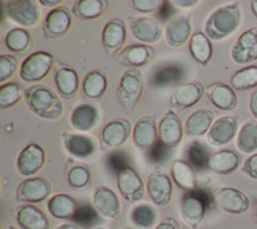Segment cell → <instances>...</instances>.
I'll return each mask as SVG.
<instances>
[{
  "label": "cell",
  "instance_id": "8",
  "mask_svg": "<svg viewBox=\"0 0 257 229\" xmlns=\"http://www.w3.org/2000/svg\"><path fill=\"white\" fill-rule=\"evenodd\" d=\"M133 127L130 121L123 118H116L107 123L100 130V148L104 151L114 150L127 142L130 134H133Z\"/></svg>",
  "mask_w": 257,
  "mask_h": 229
},
{
  "label": "cell",
  "instance_id": "42",
  "mask_svg": "<svg viewBox=\"0 0 257 229\" xmlns=\"http://www.w3.org/2000/svg\"><path fill=\"white\" fill-rule=\"evenodd\" d=\"M22 98H25V93L18 82H6L0 86V108L2 109L16 106Z\"/></svg>",
  "mask_w": 257,
  "mask_h": 229
},
{
  "label": "cell",
  "instance_id": "47",
  "mask_svg": "<svg viewBox=\"0 0 257 229\" xmlns=\"http://www.w3.org/2000/svg\"><path fill=\"white\" fill-rule=\"evenodd\" d=\"M108 164H109V168H111L112 170L116 171L117 174L120 173V171H122L123 169L128 168L126 157L122 155V153H113L112 156H109Z\"/></svg>",
  "mask_w": 257,
  "mask_h": 229
},
{
  "label": "cell",
  "instance_id": "36",
  "mask_svg": "<svg viewBox=\"0 0 257 229\" xmlns=\"http://www.w3.org/2000/svg\"><path fill=\"white\" fill-rule=\"evenodd\" d=\"M130 220L138 229H155L158 224L157 210L149 203H141L132 210Z\"/></svg>",
  "mask_w": 257,
  "mask_h": 229
},
{
  "label": "cell",
  "instance_id": "25",
  "mask_svg": "<svg viewBox=\"0 0 257 229\" xmlns=\"http://www.w3.org/2000/svg\"><path fill=\"white\" fill-rule=\"evenodd\" d=\"M215 116L210 109L199 108L189 114L185 120L184 132L189 138H199L202 135L207 134L212 127Z\"/></svg>",
  "mask_w": 257,
  "mask_h": 229
},
{
  "label": "cell",
  "instance_id": "1",
  "mask_svg": "<svg viewBox=\"0 0 257 229\" xmlns=\"http://www.w3.org/2000/svg\"><path fill=\"white\" fill-rule=\"evenodd\" d=\"M242 9L239 3L221 6L210 13L205 22V34L210 40L221 41L233 35L240 26Z\"/></svg>",
  "mask_w": 257,
  "mask_h": 229
},
{
  "label": "cell",
  "instance_id": "50",
  "mask_svg": "<svg viewBox=\"0 0 257 229\" xmlns=\"http://www.w3.org/2000/svg\"><path fill=\"white\" fill-rule=\"evenodd\" d=\"M155 229H180V225L175 217L166 216L157 224Z\"/></svg>",
  "mask_w": 257,
  "mask_h": 229
},
{
  "label": "cell",
  "instance_id": "32",
  "mask_svg": "<svg viewBox=\"0 0 257 229\" xmlns=\"http://www.w3.org/2000/svg\"><path fill=\"white\" fill-rule=\"evenodd\" d=\"M108 80L99 70L89 71L82 80V93L89 100H99L107 90Z\"/></svg>",
  "mask_w": 257,
  "mask_h": 229
},
{
  "label": "cell",
  "instance_id": "31",
  "mask_svg": "<svg viewBox=\"0 0 257 229\" xmlns=\"http://www.w3.org/2000/svg\"><path fill=\"white\" fill-rule=\"evenodd\" d=\"M240 165V156L233 150H220L212 153L208 161V169L217 174H230Z\"/></svg>",
  "mask_w": 257,
  "mask_h": 229
},
{
  "label": "cell",
  "instance_id": "20",
  "mask_svg": "<svg viewBox=\"0 0 257 229\" xmlns=\"http://www.w3.org/2000/svg\"><path fill=\"white\" fill-rule=\"evenodd\" d=\"M93 206L105 219H116L120 215V200L113 189L98 185L93 192Z\"/></svg>",
  "mask_w": 257,
  "mask_h": 229
},
{
  "label": "cell",
  "instance_id": "19",
  "mask_svg": "<svg viewBox=\"0 0 257 229\" xmlns=\"http://www.w3.org/2000/svg\"><path fill=\"white\" fill-rule=\"evenodd\" d=\"M71 27V12L66 7L53 8L45 16L43 30L48 39H58L68 33Z\"/></svg>",
  "mask_w": 257,
  "mask_h": 229
},
{
  "label": "cell",
  "instance_id": "41",
  "mask_svg": "<svg viewBox=\"0 0 257 229\" xmlns=\"http://www.w3.org/2000/svg\"><path fill=\"white\" fill-rule=\"evenodd\" d=\"M30 43H31V36L27 30L21 29V27H16V29L9 30L8 34L4 38V44H6L7 49L15 53H21L29 48Z\"/></svg>",
  "mask_w": 257,
  "mask_h": 229
},
{
  "label": "cell",
  "instance_id": "49",
  "mask_svg": "<svg viewBox=\"0 0 257 229\" xmlns=\"http://www.w3.org/2000/svg\"><path fill=\"white\" fill-rule=\"evenodd\" d=\"M167 150H170V148H167L166 146H165L160 139H158L157 143H156L151 150H149V157H151L152 161H156V162L161 161V160H164L165 157H166Z\"/></svg>",
  "mask_w": 257,
  "mask_h": 229
},
{
  "label": "cell",
  "instance_id": "10",
  "mask_svg": "<svg viewBox=\"0 0 257 229\" xmlns=\"http://www.w3.org/2000/svg\"><path fill=\"white\" fill-rule=\"evenodd\" d=\"M117 189L123 200L128 203H138L144 197V183L141 175L133 168H126L117 174Z\"/></svg>",
  "mask_w": 257,
  "mask_h": 229
},
{
  "label": "cell",
  "instance_id": "35",
  "mask_svg": "<svg viewBox=\"0 0 257 229\" xmlns=\"http://www.w3.org/2000/svg\"><path fill=\"white\" fill-rule=\"evenodd\" d=\"M189 52L197 63L202 66L208 65L213 53L212 44L208 36L202 31L193 34L189 40Z\"/></svg>",
  "mask_w": 257,
  "mask_h": 229
},
{
  "label": "cell",
  "instance_id": "54",
  "mask_svg": "<svg viewBox=\"0 0 257 229\" xmlns=\"http://www.w3.org/2000/svg\"><path fill=\"white\" fill-rule=\"evenodd\" d=\"M61 0H40V4L44 7H53V8H57L58 4H61Z\"/></svg>",
  "mask_w": 257,
  "mask_h": 229
},
{
  "label": "cell",
  "instance_id": "28",
  "mask_svg": "<svg viewBox=\"0 0 257 229\" xmlns=\"http://www.w3.org/2000/svg\"><path fill=\"white\" fill-rule=\"evenodd\" d=\"M70 123L73 129L79 132H89L99 123V111L89 103H82L72 109Z\"/></svg>",
  "mask_w": 257,
  "mask_h": 229
},
{
  "label": "cell",
  "instance_id": "16",
  "mask_svg": "<svg viewBox=\"0 0 257 229\" xmlns=\"http://www.w3.org/2000/svg\"><path fill=\"white\" fill-rule=\"evenodd\" d=\"M158 124L153 114L139 118L133 129V142L139 150H151L158 142Z\"/></svg>",
  "mask_w": 257,
  "mask_h": 229
},
{
  "label": "cell",
  "instance_id": "51",
  "mask_svg": "<svg viewBox=\"0 0 257 229\" xmlns=\"http://www.w3.org/2000/svg\"><path fill=\"white\" fill-rule=\"evenodd\" d=\"M248 109L252 118H254L257 120V88L253 89L251 95H249Z\"/></svg>",
  "mask_w": 257,
  "mask_h": 229
},
{
  "label": "cell",
  "instance_id": "22",
  "mask_svg": "<svg viewBox=\"0 0 257 229\" xmlns=\"http://www.w3.org/2000/svg\"><path fill=\"white\" fill-rule=\"evenodd\" d=\"M64 148L68 155L79 160H86L95 152V142L88 135L80 134V133L64 132L62 134Z\"/></svg>",
  "mask_w": 257,
  "mask_h": 229
},
{
  "label": "cell",
  "instance_id": "30",
  "mask_svg": "<svg viewBox=\"0 0 257 229\" xmlns=\"http://www.w3.org/2000/svg\"><path fill=\"white\" fill-rule=\"evenodd\" d=\"M155 54V49L149 45L133 44L121 50L118 59L128 68H138L152 61Z\"/></svg>",
  "mask_w": 257,
  "mask_h": 229
},
{
  "label": "cell",
  "instance_id": "43",
  "mask_svg": "<svg viewBox=\"0 0 257 229\" xmlns=\"http://www.w3.org/2000/svg\"><path fill=\"white\" fill-rule=\"evenodd\" d=\"M91 180V174L88 166L85 165H76L72 166L67 171V182L68 184L75 189L88 188Z\"/></svg>",
  "mask_w": 257,
  "mask_h": 229
},
{
  "label": "cell",
  "instance_id": "34",
  "mask_svg": "<svg viewBox=\"0 0 257 229\" xmlns=\"http://www.w3.org/2000/svg\"><path fill=\"white\" fill-rule=\"evenodd\" d=\"M171 179L179 188L184 189L185 192L196 189V171L184 160H175L171 165Z\"/></svg>",
  "mask_w": 257,
  "mask_h": 229
},
{
  "label": "cell",
  "instance_id": "48",
  "mask_svg": "<svg viewBox=\"0 0 257 229\" xmlns=\"http://www.w3.org/2000/svg\"><path fill=\"white\" fill-rule=\"evenodd\" d=\"M242 173L245 175H248L251 179L257 180V153L252 155L247 161L243 164L242 166Z\"/></svg>",
  "mask_w": 257,
  "mask_h": 229
},
{
  "label": "cell",
  "instance_id": "29",
  "mask_svg": "<svg viewBox=\"0 0 257 229\" xmlns=\"http://www.w3.org/2000/svg\"><path fill=\"white\" fill-rule=\"evenodd\" d=\"M48 211L56 219L66 220L72 219L73 215L76 214L79 205L72 196L67 193H57L49 198L47 203Z\"/></svg>",
  "mask_w": 257,
  "mask_h": 229
},
{
  "label": "cell",
  "instance_id": "11",
  "mask_svg": "<svg viewBox=\"0 0 257 229\" xmlns=\"http://www.w3.org/2000/svg\"><path fill=\"white\" fill-rule=\"evenodd\" d=\"M230 57L238 65H248L257 61V26L245 30L234 41Z\"/></svg>",
  "mask_w": 257,
  "mask_h": 229
},
{
  "label": "cell",
  "instance_id": "58",
  "mask_svg": "<svg viewBox=\"0 0 257 229\" xmlns=\"http://www.w3.org/2000/svg\"><path fill=\"white\" fill-rule=\"evenodd\" d=\"M95 229H107V228H103V226H100V228H95Z\"/></svg>",
  "mask_w": 257,
  "mask_h": 229
},
{
  "label": "cell",
  "instance_id": "45",
  "mask_svg": "<svg viewBox=\"0 0 257 229\" xmlns=\"http://www.w3.org/2000/svg\"><path fill=\"white\" fill-rule=\"evenodd\" d=\"M18 68V59L12 54H3L0 57V81L4 82L12 76Z\"/></svg>",
  "mask_w": 257,
  "mask_h": 229
},
{
  "label": "cell",
  "instance_id": "52",
  "mask_svg": "<svg viewBox=\"0 0 257 229\" xmlns=\"http://www.w3.org/2000/svg\"><path fill=\"white\" fill-rule=\"evenodd\" d=\"M170 3L175 7H180V8H192V7H196L198 2L197 0H174Z\"/></svg>",
  "mask_w": 257,
  "mask_h": 229
},
{
  "label": "cell",
  "instance_id": "15",
  "mask_svg": "<svg viewBox=\"0 0 257 229\" xmlns=\"http://www.w3.org/2000/svg\"><path fill=\"white\" fill-rule=\"evenodd\" d=\"M44 148L41 147L40 144L30 143L18 153L16 166H17V171L21 175L31 178L34 174L38 173L44 166Z\"/></svg>",
  "mask_w": 257,
  "mask_h": 229
},
{
  "label": "cell",
  "instance_id": "13",
  "mask_svg": "<svg viewBox=\"0 0 257 229\" xmlns=\"http://www.w3.org/2000/svg\"><path fill=\"white\" fill-rule=\"evenodd\" d=\"M128 29L137 40L143 44H156L162 36V27L160 22L152 17H128Z\"/></svg>",
  "mask_w": 257,
  "mask_h": 229
},
{
  "label": "cell",
  "instance_id": "12",
  "mask_svg": "<svg viewBox=\"0 0 257 229\" xmlns=\"http://www.w3.org/2000/svg\"><path fill=\"white\" fill-rule=\"evenodd\" d=\"M146 191L155 205H169L173 197V179L162 171H153L146 183Z\"/></svg>",
  "mask_w": 257,
  "mask_h": 229
},
{
  "label": "cell",
  "instance_id": "4",
  "mask_svg": "<svg viewBox=\"0 0 257 229\" xmlns=\"http://www.w3.org/2000/svg\"><path fill=\"white\" fill-rule=\"evenodd\" d=\"M143 95V76L139 68H127L121 75L117 86L116 97L118 103L126 109L133 111Z\"/></svg>",
  "mask_w": 257,
  "mask_h": 229
},
{
  "label": "cell",
  "instance_id": "55",
  "mask_svg": "<svg viewBox=\"0 0 257 229\" xmlns=\"http://www.w3.org/2000/svg\"><path fill=\"white\" fill-rule=\"evenodd\" d=\"M251 11H252V13H253L254 18L257 20V0L251 2Z\"/></svg>",
  "mask_w": 257,
  "mask_h": 229
},
{
  "label": "cell",
  "instance_id": "7",
  "mask_svg": "<svg viewBox=\"0 0 257 229\" xmlns=\"http://www.w3.org/2000/svg\"><path fill=\"white\" fill-rule=\"evenodd\" d=\"M213 202L221 211L228 214H244L249 209V198L240 189L220 187L213 192Z\"/></svg>",
  "mask_w": 257,
  "mask_h": 229
},
{
  "label": "cell",
  "instance_id": "56",
  "mask_svg": "<svg viewBox=\"0 0 257 229\" xmlns=\"http://www.w3.org/2000/svg\"><path fill=\"white\" fill-rule=\"evenodd\" d=\"M254 221H256L257 224V207H256V211H254Z\"/></svg>",
  "mask_w": 257,
  "mask_h": 229
},
{
  "label": "cell",
  "instance_id": "53",
  "mask_svg": "<svg viewBox=\"0 0 257 229\" xmlns=\"http://www.w3.org/2000/svg\"><path fill=\"white\" fill-rule=\"evenodd\" d=\"M56 229H85V228H82L81 225H79V224L76 223H63L61 224V225L57 226Z\"/></svg>",
  "mask_w": 257,
  "mask_h": 229
},
{
  "label": "cell",
  "instance_id": "24",
  "mask_svg": "<svg viewBox=\"0 0 257 229\" xmlns=\"http://www.w3.org/2000/svg\"><path fill=\"white\" fill-rule=\"evenodd\" d=\"M208 100L221 111H233L238 104L235 90L224 82H213L206 89Z\"/></svg>",
  "mask_w": 257,
  "mask_h": 229
},
{
  "label": "cell",
  "instance_id": "44",
  "mask_svg": "<svg viewBox=\"0 0 257 229\" xmlns=\"http://www.w3.org/2000/svg\"><path fill=\"white\" fill-rule=\"evenodd\" d=\"M71 220L81 225L82 228H89V226H93L94 224L99 221V212L96 211L94 206L82 205L79 206L76 214L73 215Z\"/></svg>",
  "mask_w": 257,
  "mask_h": 229
},
{
  "label": "cell",
  "instance_id": "23",
  "mask_svg": "<svg viewBox=\"0 0 257 229\" xmlns=\"http://www.w3.org/2000/svg\"><path fill=\"white\" fill-rule=\"evenodd\" d=\"M205 88L199 81H190L178 86L170 98L171 106L178 109H187L193 107L203 97Z\"/></svg>",
  "mask_w": 257,
  "mask_h": 229
},
{
  "label": "cell",
  "instance_id": "14",
  "mask_svg": "<svg viewBox=\"0 0 257 229\" xmlns=\"http://www.w3.org/2000/svg\"><path fill=\"white\" fill-rule=\"evenodd\" d=\"M184 135V127L180 118L174 111L169 109L158 121V138L167 148L179 146Z\"/></svg>",
  "mask_w": 257,
  "mask_h": 229
},
{
  "label": "cell",
  "instance_id": "37",
  "mask_svg": "<svg viewBox=\"0 0 257 229\" xmlns=\"http://www.w3.org/2000/svg\"><path fill=\"white\" fill-rule=\"evenodd\" d=\"M237 147L243 153H252L257 150V120L243 123L237 134Z\"/></svg>",
  "mask_w": 257,
  "mask_h": 229
},
{
  "label": "cell",
  "instance_id": "33",
  "mask_svg": "<svg viewBox=\"0 0 257 229\" xmlns=\"http://www.w3.org/2000/svg\"><path fill=\"white\" fill-rule=\"evenodd\" d=\"M184 76V68L176 63L161 65L152 75V84L156 88H170L180 82Z\"/></svg>",
  "mask_w": 257,
  "mask_h": 229
},
{
  "label": "cell",
  "instance_id": "18",
  "mask_svg": "<svg viewBox=\"0 0 257 229\" xmlns=\"http://www.w3.org/2000/svg\"><path fill=\"white\" fill-rule=\"evenodd\" d=\"M192 35V21L188 15L174 16L165 27V39L171 48L183 47Z\"/></svg>",
  "mask_w": 257,
  "mask_h": 229
},
{
  "label": "cell",
  "instance_id": "57",
  "mask_svg": "<svg viewBox=\"0 0 257 229\" xmlns=\"http://www.w3.org/2000/svg\"><path fill=\"white\" fill-rule=\"evenodd\" d=\"M8 229H21V228H17V226H9Z\"/></svg>",
  "mask_w": 257,
  "mask_h": 229
},
{
  "label": "cell",
  "instance_id": "9",
  "mask_svg": "<svg viewBox=\"0 0 257 229\" xmlns=\"http://www.w3.org/2000/svg\"><path fill=\"white\" fill-rule=\"evenodd\" d=\"M52 192V185L45 178L31 176L25 179L16 188V200L18 202L36 203L47 200Z\"/></svg>",
  "mask_w": 257,
  "mask_h": 229
},
{
  "label": "cell",
  "instance_id": "40",
  "mask_svg": "<svg viewBox=\"0 0 257 229\" xmlns=\"http://www.w3.org/2000/svg\"><path fill=\"white\" fill-rule=\"evenodd\" d=\"M210 157V152L201 142H193L188 146L187 151H185V161L196 170L208 168Z\"/></svg>",
  "mask_w": 257,
  "mask_h": 229
},
{
  "label": "cell",
  "instance_id": "21",
  "mask_svg": "<svg viewBox=\"0 0 257 229\" xmlns=\"http://www.w3.org/2000/svg\"><path fill=\"white\" fill-rule=\"evenodd\" d=\"M126 41V27L120 18H112L102 30V45L109 54L118 53Z\"/></svg>",
  "mask_w": 257,
  "mask_h": 229
},
{
  "label": "cell",
  "instance_id": "39",
  "mask_svg": "<svg viewBox=\"0 0 257 229\" xmlns=\"http://www.w3.org/2000/svg\"><path fill=\"white\" fill-rule=\"evenodd\" d=\"M230 86L234 90H248L257 88V66H245L230 77Z\"/></svg>",
  "mask_w": 257,
  "mask_h": 229
},
{
  "label": "cell",
  "instance_id": "3",
  "mask_svg": "<svg viewBox=\"0 0 257 229\" xmlns=\"http://www.w3.org/2000/svg\"><path fill=\"white\" fill-rule=\"evenodd\" d=\"M210 209L208 194L202 189L187 191L180 201V216L188 226L196 229L202 223L206 211Z\"/></svg>",
  "mask_w": 257,
  "mask_h": 229
},
{
  "label": "cell",
  "instance_id": "27",
  "mask_svg": "<svg viewBox=\"0 0 257 229\" xmlns=\"http://www.w3.org/2000/svg\"><path fill=\"white\" fill-rule=\"evenodd\" d=\"M54 84H56L57 91L64 99H71L77 94L80 86L79 75L76 70L68 66H62L54 74Z\"/></svg>",
  "mask_w": 257,
  "mask_h": 229
},
{
  "label": "cell",
  "instance_id": "5",
  "mask_svg": "<svg viewBox=\"0 0 257 229\" xmlns=\"http://www.w3.org/2000/svg\"><path fill=\"white\" fill-rule=\"evenodd\" d=\"M3 16L12 24L24 27H34L40 21L39 6L34 0H9L2 2Z\"/></svg>",
  "mask_w": 257,
  "mask_h": 229
},
{
  "label": "cell",
  "instance_id": "46",
  "mask_svg": "<svg viewBox=\"0 0 257 229\" xmlns=\"http://www.w3.org/2000/svg\"><path fill=\"white\" fill-rule=\"evenodd\" d=\"M165 2L162 0H133L130 6L135 12L139 13H151L157 11L158 8L164 7Z\"/></svg>",
  "mask_w": 257,
  "mask_h": 229
},
{
  "label": "cell",
  "instance_id": "17",
  "mask_svg": "<svg viewBox=\"0 0 257 229\" xmlns=\"http://www.w3.org/2000/svg\"><path fill=\"white\" fill-rule=\"evenodd\" d=\"M238 119L235 116H220L213 121L207 133V141L211 146L221 147L230 143L238 134Z\"/></svg>",
  "mask_w": 257,
  "mask_h": 229
},
{
  "label": "cell",
  "instance_id": "26",
  "mask_svg": "<svg viewBox=\"0 0 257 229\" xmlns=\"http://www.w3.org/2000/svg\"><path fill=\"white\" fill-rule=\"evenodd\" d=\"M16 220L21 229H49L50 224L47 215L34 205L20 206L16 214Z\"/></svg>",
  "mask_w": 257,
  "mask_h": 229
},
{
  "label": "cell",
  "instance_id": "2",
  "mask_svg": "<svg viewBox=\"0 0 257 229\" xmlns=\"http://www.w3.org/2000/svg\"><path fill=\"white\" fill-rule=\"evenodd\" d=\"M24 99L30 111L44 120H58L63 113L61 98L47 85H31L25 90Z\"/></svg>",
  "mask_w": 257,
  "mask_h": 229
},
{
  "label": "cell",
  "instance_id": "38",
  "mask_svg": "<svg viewBox=\"0 0 257 229\" xmlns=\"http://www.w3.org/2000/svg\"><path fill=\"white\" fill-rule=\"evenodd\" d=\"M107 4L104 0H79L73 4L72 15L80 20H94L105 12Z\"/></svg>",
  "mask_w": 257,
  "mask_h": 229
},
{
  "label": "cell",
  "instance_id": "6",
  "mask_svg": "<svg viewBox=\"0 0 257 229\" xmlns=\"http://www.w3.org/2000/svg\"><path fill=\"white\" fill-rule=\"evenodd\" d=\"M54 65V57L48 52H35L30 54L21 65L20 76L26 82H38L45 79Z\"/></svg>",
  "mask_w": 257,
  "mask_h": 229
}]
</instances>
